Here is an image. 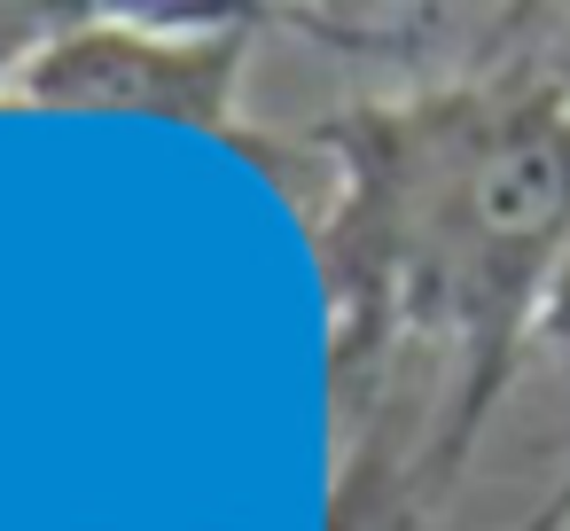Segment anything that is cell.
<instances>
[{
    "label": "cell",
    "mask_w": 570,
    "mask_h": 531,
    "mask_svg": "<svg viewBox=\"0 0 570 531\" xmlns=\"http://www.w3.org/2000/svg\"><path fill=\"white\" fill-rule=\"evenodd\" d=\"M547 328H554V344L570 352V258H562V274H554V297H547Z\"/></svg>",
    "instance_id": "1"
}]
</instances>
